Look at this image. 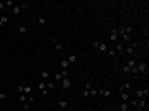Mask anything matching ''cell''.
<instances>
[{
    "mask_svg": "<svg viewBox=\"0 0 149 111\" xmlns=\"http://www.w3.org/2000/svg\"><path fill=\"white\" fill-rule=\"evenodd\" d=\"M136 48H138V43L128 45V46H124V53H126V55H129V56H131V55L134 56V55H136Z\"/></svg>",
    "mask_w": 149,
    "mask_h": 111,
    "instance_id": "6da1fadb",
    "label": "cell"
},
{
    "mask_svg": "<svg viewBox=\"0 0 149 111\" xmlns=\"http://www.w3.org/2000/svg\"><path fill=\"white\" fill-rule=\"evenodd\" d=\"M134 96H136L138 100H141V98H148V96H149V90H148V86H146V88H143V90H138V91L134 93Z\"/></svg>",
    "mask_w": 149,
    "mask_h": 111,
    "instance_id": "7a4b0ae2",
    "label": "cell"
},
{
    "mask_svg": "<svg viewBox=\"0 0 149 111\" xmlns=\"http://www.w3.org/2000/svg\"><path fill=\"white\" fill-rule=\"evenodd\" d=\"M136 68H138V73L148 75V63H146V61H141V63H138V65H136Z\"/></svg>",
    "mask_w": 149,
    "mask_h": 111,
    "instance_id": "3957f363",
    "label": "cell"
},
{
    "mask_svg": "<svg viewBox=\"0 0 149 111\" xmlns=\"http://www.w3.org/2000/svg\"><path fill=\"white\" fill-rule=\"evenodd\" d=\"M60 85H61V88L66 91V90H70V88H71V80H70V78H63V80L60 81Z\"/></svg>",
    "mask_w": 149,
    "mask_h": 111,
    "instance_id": "277c9868",
    "label": "cell"
},
{
    "mask_svg": "<svg viewBox=\"0 0 149 111\" xmlns=\"http://www.w3.org/2000/svg\"><path fill=\"white\" fill-rule=\"evenodd\" d=\"M118 37H119V35H118V30H116V28H113L111 33H109V40H111L113 43H118Z\"/></svg>",
    "mask_w": 149,
    "mask_h": 111,
    "instance_id": "5b68a950",
    "label": "cell"
},
{
    "mask_svg": "<svg viewBox=\"0 0 149 111\" xmlns=\"http://www.w3.org/2000/svg\"><path fill=\"white\" fill-rule=\"evenodd\" d=\"M119 91H129V93H131V83H129V81H126V83L119 85Z\"/></svg>",
    "mask_w": 149,
    "mask_h": 111,
    "instance_id": "8992f818",
    "label": "cell"
},
{
    "mask_svg": "<svg viewBox=\"0 0 149 111\" xmlns=\"http://www.w3.org/2000/svg\"><path fill=\"white\" fill-rule=\"evenodd\" d=\"M98 95L103 96V98H109L111 96V90H103L101 88V90H98Z\"/></svg>",
    "mask_w": 149,
    "mask_h": 111,
    "instance_id": "52a82bcc",
    "label": "cell"
},
{
    "mask_svg": "<svg viewBox=\"0 0 149 111\" xmlns=\"http://www.w3.org/2000/svg\"><path fill=\"white\" fill-rule=\"evenodd\" d=\"M96 48H98L101 53H106V51H108V45H106V43H101V41L98 43V46H96Z\"/></svg>",
    "mask_w": 149,
    "mask_h": 111,
    "instance_id": "ba28073f",
    "label": "cell"
},
{
    "mask_svg": "<svg viewBox=\"0 0 149 111\" xmlns=\"http://www.w3.org/2000/svg\"><path fill=\"white\" fill-rule=\"evenodd\" d=\"M60 66H61V70H70L71 65H70L68 60H61V61H60Z\"/></svg>",
    "mask_w": 149,
    "mask_h": 111,
    "instance_id": "9c48e42d",
    "label": "cell"
},
{
    "mask_svg": "<svg viewBox=\"0 0 149 111\" xmlns=\"http://www.w3.org/2000/svg\"><path fill=\"white\" fill-rule=\"evenodd\" d=\"M129 96H131L129 91H121V100L123 101H129Z\"/></svg>",
    "mask_w": 149,
    "mask_h": 111,
    "instance_id": "30bf717a",
    "label": "cell"
},
{
    "mask_svg": "<svg viewBox=\"0 0 149 111\" xmlns=\"http://www.w3.org/2000/svg\"><path fill=\"white\" fill-rule=\"evenodd\" d=\"M20 12H22V10H20V7H18V5H13V7H12V13H13L15 17H18V15H20Z\"/></svg>",
    "mask_w": 149,
    "mask_h": 111,
    "instance_id": "8fae6325",
    "label": "cell"
},
{
    "mask_svg": "<svg viewBox=\"0 0 149 111\" xmlns=\"http://www.w3.org/2000/svg\"><path fill=\"white\" fill-rule=\"evenodd\" d=\"M66 60L70 61V65H74V63H76V55H74V53H70Z\"/></svg>",
    "mask_w": 149,
    "mask_h": 111,
    "instance_id": "7c38bea8",
    "label": "cell"
},
{
    "mask_svg": "<svg viewBox=\"0 0 149 111\" xmlns=\"http://www.w3.org/2000/svg\"><path fill=\"white\" fill-rule=\"evenodd\" d=\"M114 50H116V53H118V51H119V53H124V45H123V43H116V48H114Z\"/></svg>",
    "mask_w": 149,
    "mask_h": 111,
    "instance_id": "4fadbf2b",
    "label": "cell"
},
{
    "mask_svg": "<svg viewBox=\"0 0 149 111\" xmlns=\"http://www.w3.org/2000/svg\"><path fill=\"white\" fill-rule=\"evenodd\" d=\"M58 106H60L61 110H66V108H68V103H66L65 100H58Z\"/></svg>",
    "mask_w": 149,
    "mask_h": 111,
    "instance_id": "5bb4252c",
    "label": "cell"
},
{
    "mask_svg": "<svg viewBox=\"0 0 149 111\" xmlns=\"http://www.w3.org/2000/svg\"><path fill=\"white\" fill-rule=\"evenodd\" d=\"M138 106H139L141 110H144V108H146V98H141V100H138Z\"/></svg>",
    "mask_w": 149,
    "mask_h": 111,
    "instance_id": "9a60e30c",
    "label": "cell"
},
{
    "mask_svg": "<svg viewBox=\"0 0 149 111\" xmlns=\"http://www.w3.org/2000/svg\"><path fill=\"white\" fill-rule=\"evenodd\" d=\"M53 78H55V81H56V83H60V81L63 80V76H61V73H60V71H55Z\"/></svg>",
    "mask_w": 149,
    "mask_h": 111,
    "instance_id": "2e32d148",
    "label": "cell"
},
{
    "mask_svg": "<svg viewBox=\"0 0 149 111\" xmlns=\"http://www.w3.org/2000/svg\"><path fill=\"white\" fill-rule=\"evenodd\" d=\"M119 110H121V111H129V105H128V101H123L121 106H119Z\"/></svg>",
    "mask_w": 149,
    "mask_h": 111,
    "instance_id": "e0dca14e",
    "label": "cell"
},
{
    "mask_svg": "<svg viewBox=\"0 0 149 111\" xmlns=\"http://www.w3.org/2000/svg\"><path fill=\"white\" fill-rule=\"evenodd\" d=\"M128 105H129V108H136V106H138V98L129 100V101H128Z\"/></svg>",
    "mask_w": 149,
    "mask_h": 111,
    "instance_id": "ac0fdd59",
    "label": "cell"
},
{
    "mask_svg": "<svg viewBox=\"0 0 149 111\" xmlns=\"http://www.w3.org/2000/svg\"><path fill=\"white\" fill-rule=\"evenodd\" d=\"M30 108H32V105H30L28 101H25V103H22V110H23V111H30Z\"/></svg>",
    "mask_w": 149,
    "mask_h": 111,
    "instance_id": "d6986e66",
    "label": "cell"
},
{
    "mask_svg": "<svg viewBox=\"0 0 149 111\" xmlns=\"http://www.w3.org/2000/svg\"><path fill=\"white\" fill-rule=\"evenodd\" d=\"M55 50H56L58 53H61V50H63V45H61V43H58L56 40H55Z\"/></svg>",
    "mask_w": 149,
    "mask_h": 111,
    "instance_id": "ffe728a7",
    "label": "cell"
},
{
    "mask_svg": "<svg viewBox=\"0 0 149 111\" xmlns=\"http://www.w3.org/2000/svg\"><path fill=\"white\" fill-rule=\"evenodd\" d=\"M126 65H128L129 68H134L138 63H136V60H134V58H131V60H128V63H126Z\"/></svg>",
    "mask_w": 149,
    "mask_h": 111,
    "instance_id": "44dd1931",
    "label": "cell"
},
{
    "mask_svg": "<svg viewBox=\"0 0 149 111\" xmlns=\"http://www.w3.org/2000/svg\"><path fill=\"white\" fill-rule=\"evenodd\" d=\"M121 37H123V41H124V43H129V41H131V35H128V33H123Z\"/></svg>",
    "mask_w": 149,
    "mask_h": 111,
    "instance_id": "7402d4cb",
    "label": "cell"
},
{
    "mask_svg": "<svg viewBox=\"0 0 149 111\" xmlns=\"http://www.w3.org/2000/svg\"><path fill=\"white\" fill-rule=\"evenodd\" d=\"M18 33H20V35H25V33H27V27H25V25H20V27H18Z\"/></svg>",
    "mask_w": 149,
    "mask_h": 111,
    "instance_id": "603a6c76",
    "label": "cell"
},
{
    "mask_svg": "<svg viewBox=\"0 0 149 111\" xmlns=\"http://www.w3.org/2000/svg\"><path fill=\"white\" fill-rule=\"evenodd\" d=\"M41 78H43V80H48V78H50V71H48V70H43V71H41Z\"/></svg>",
    "mask_w": 149,
    "mask_h": 111,
    "instance_id": "cb8c5ba5",
    "label": "cell"
},
{
    "mask_svg": "<svg viewBox=\"0 0 149 111\" xmlns=\"http://www.w3.org/2000/svg\"><path fill=\"white\" fill-rule=\"evenodd\" d=\"M28 5H30L28 2H22V3H20L18 7H20V10H27V8H28Z\"/></svg>",
    "mask_w": 149,
    "mask_h": 111,
    "instance_id": "d4e9b609",
    "label": "cell"
},
{
    "mask_svg": "<svg viewBox=\"0 0 149 111\" xmlns=\"http://www.w3.org/2000/svg\"><path fill=\"white\" fill-rule=\"evenodd\" d=\"M38 90H40V91L46 90V81H40V85H38Z\"/></svg>",
    "mask_w": 149,
    "mask_h": 111,
    "instance_id": "484cf974",
    "label": "cell"
},
{
    "mask_svg": "<svg viewBox=\"0 0 149 111\" xmlns=\"http://www.w3.org/2000/svg\"><path fill=\"white\" fill-rule=\"evenodd\" d=\"M23 93H25V95H32V86H28V85L23 86Z\"/></svg>",
    "mask_w": 149,
    "mask_h": 111,
    "instance_id": "4316f807",
    "label": "cell"
},
{
    "mask_svg": "<svg viewBox=\"0 0 149 111\" xmlns=\"http://www.w3.org/2000/svg\"><path fill=\"white\" fill-rule=\"evenodd\" d=\"M18 101H20V103H25V101H27V95H25V93H20V96H18Z\"/></svg>",
    "mask_w": 149,
    "mask_h": 111,
    "instance_id": "83f0119b",
    "label": "cell"
},
{
    "mask_svg": "<svg viewBox=\"0 0 149 111\" xmlns=\"http://www.w3.org/2000/svg\"><path fill=\"white\" fill-rule=\"evenodd\" d=\"M7 22H8V17H5V15H2V17H0V27H2V25H5Z\"/></svg>",
    "mask_w": 149,
    "mask_h": 111,
    "instance_id": "f1b7e54d",
    "label": "cell"
},
{
    "mask_svg": "<svg viewBox=\"0 0 149 111\" xmlns=\"http://www.w3.org/2000/svg\"><path fill=\"white\" fill-rule=\"evenodd\" d=\"M60 73H61L63 78H68L70 76V70H60Z\"/></svg>",
    "mask_w": 149,
    "mask_h": 111,
    "instance_id": "f546056e",
    "label": "cell"
},
{
    "mask_svg": "<svg viewBox=\"0 0 149 111\" xmlns=\"http://www.w3.org/2000/svg\"><path fill=\"white\" fill-rule=\"evenodd\" d=\"M55 88V83L53 81H46V90H53Z\"/></svg>",
    "mask_w": 149,
    "mask_h": 111,
    "instance_id": "4dcf8cb0",
    "label": "cell"
},
{
    "mask_svg": "<svg viewBox=\"0 0 149 111\" xmlns=\"http://www.w3.org/2000/svg\"><path fill=\"white\" fill-rule=\"evenodd\" d=\"M123 71H124V73H128V75H131V68H129L128 65H124V66H123Z\"/></svg>",
    "mask_w": 149,
    "mask_h": 111,
    "instance_id": "1f68e13d",
    "label": "cell"
},
{
    "mask_svg": "<svg viewBox=\"0 0 149 111\" xmlns=\"http://www.w3.org/2000/svg\"><path fill=\"white\" fill-rule=\"evenodd\" d=\"M96 95H98V90L91 88V90H89V96H96Z\"/></svg>",
    "mask_w": 149,
    "mask_h": 111,
    "instance_id": "d6a6232c",
    "label": "cell"
},
{
    "mask_svg": "<svg viewBox=\"0 0 149 111\" xmlns=\"http://www.w3.org/2000/svg\"><path fill=\"white\" fill-rule=\"evenodd\" d=\"M3 5L5 7H13V2L12 0H7V2H3Z\"/></svg>",
    "mask_w": 149,
    "mask_h": 111,
    "instance_id": "836d02e7",
    "label": "cell"
},
{
    "mask_svg": "<svg viewBox=\"0 0 149 111\" xmlns=\"http://www.w3.org/2000/svg\"><path fill=\"white\" fill-rule=\"evenodd\" d=\"M38 23H40V25H45V23H46V18L40 17V18H38Z\"/></svg>",
    "mask_w": 149,
    "mask_h": 111,
    "instance_id": "e575fe53",
    "label": "cell"
},
{
    "mask_svg": "<svg viewBox=\"0 0 149 111\" xmlns=\"http://www.w3.org/2000/svg\"><path fill=\"white\" fill-rule=\"evenodd\" d=\"M106 53H108V55H109V56H114V55H116V50H114V48H113V50H108V51H106Z\"/></svg>",
    "mask_w": 149,
    "mask_h": 111,
    "instance_id": "d590c367",
    "label": "cell"
},
{
    "mask_svg": "<svg viewBox=\"0 0 149 111\" xmlns=\"http://www.w3.org/2000/svg\"><path fill=\"white\" fill-rule=\"evenodd\" d=\"M131 75H139V73H138V68H136V66H134V68H131Z\"/></svg>",
    "mask_w": 149,
    "mask_h": 111,
    "instance_id": "8d00e7d4",
    "label": "cell"
},
{
    "mask_svg": "<svg viewBox=\"0 0 149 111\" xmlns=\"http://www.w3.org/2000/svg\"><path fill=\"white\" fill-rule=\"evenodd\" d=\"M83 96H84V98L89 96V90H83Z\"/></svg>",
    "mask_w": 149,
    "mask_h": 111,
    "instance_id": "74e56055",
    "label": "cell"
},
{
    "mask_svg": "<svg viewBox=\"0 0 149 111\" xmlns=\"http://www.w3.org/2000/svg\"><path fill=\"white\" fill-rule=\"evenodd\" d=\"M84 90H91V83H84Z\"/></svg>",
    "mask_w": 149,
    "mask_h": 111,
    "instance_id": "f35d334b",
    "label": "cell"
},
{
    "mask_svg": "<svg viewBox=\"0 0 149 111\" xmlns=\"http://www.w3.org/2000/svg\"><path fill=\"white\" fill-rule=\"evenodd\" d=\"M48 93H50V90H43V91H41L43 96H48Z\"/></svg>",
    "mask_w": 149,
    "mask_h": 111,
    "instance_id": "ab89813d",
    "label": "cell"
},
{
    "mask_svg": "<svg viewBox=\"0 0 149 111\" xmlns=\"http://www.w3.org/2000/svg\"><path fill=\"white\" fill-rule=\"evenodd\" d=\"M5 98H7V93L2 91V93H0V100H5Z\"/></svg>",
    "mask_w": 149,
    "mask_h": 111,
    "instance_id": "60d3db41",
    "label": "cell"
},
{
    "mask_svg": "<svg viewBox=\"0 0 149 111\" xmlns=\"http://www.w3.org/2000/svg\"><path fill=\"white\" fill-rule=\"evenodd\" d=\"M5 8V5H3V2H0V10H3Z\"/></svg>",
    "mask_w": 149,
    "mask_h": 111,
    "instance_id": "b9f144b4",
    "label": "cell"
}]
</instances>
